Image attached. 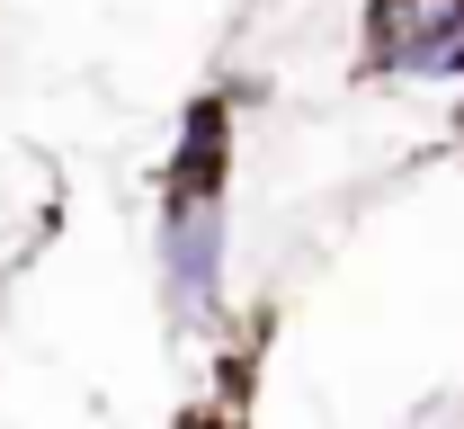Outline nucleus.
I'll return each instance as SVG.
<instances>
[{"mask_svg": "<svg viewBox=\"0 0 464 429\" xmlns=\"http://www.w3.org/2000/svg\"><path fill=\"white\" fill-rule=\"evenodd\" d=\"M161 305L170 322H206L224 305V197L161 188Z\"/></svg>", "mask_w": 464, "mask_h": 429, "instance_id": "obj_2", "label": "nucleus"}, {"mask_svg": "<svg viewBox=\"0 0 464 429\" xmlns=\"http://www.w3.org/2000/svg\"><path fill=\"white\" fill-rule=\"evenodd\" d=\"M224 180H232V108L206 90L179 117V152H170V171H161V188H179V197H224Z\"/></svg>", "mask_w": 464, "mask_h": 429, "instance_id": "obj_3", "label": "nucleus"}, {"mask_svg": "<svg viewBox=\"0 0 464 429\" xmlns=\"http://www.w3.org/2000/svg\"><path fill=\"white\" fill-rule=\"evenodd\" d=\"M366 72L384 81H464V0H375Z\"/></svg>", "mask_w": 464, "mask_h": 429, "instance_id": "obj_1", "label": "nucleus"}, {"mask_svg": "<svg viewBox=\"0 0 464 429\" xmlns=\"http://www.w3.org/2000/svg\"><path fill=\"white\" fill-rule=\"evenodd\" d=\"M456 134H464V117H456Z\"/></svg>", "mask_w": 464, "mask_h": 429, "instance_id": "obj_4", "label": "nucleus"}]
</instances>
